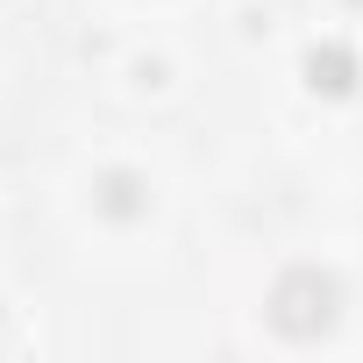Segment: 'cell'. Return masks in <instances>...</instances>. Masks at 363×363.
<instances>
[{"label":"cell","instance_id":"obj_1","mask_svg":"<svg viewBox=\"0 0 363 363\" xmlns=\"http://www.w3.org/2000/svg\"><path fill=\"white\" fill-rule=\"evenodd\" d=\"M335 313H342V285H335L320 264H292V271H278V285H271V328H278V335L313 342V335L335 328Z\"/></svg>","mask_w":363,"mask_h":363},{"label":"cell","instance_id":"obj_2","mask_svg":"<svg viewBox=\"0 0 363 363\" xmlns=\"http://www.w3.org/2000/svg\"><path fill=\"white\" fill-rule=\"evenodd\" d=\"M306 79H313V93H349V86H356V57H349L342 43H320V50L306 57Z\"/></svg>","mask_w":363,"mask_h":363},{"label":"cell","instance_id":"obj_3","mask_svg":"<svg viewBox=\"0 0 363 363\" xmlns=\"http://www.w3.org/2000/svg\"><path fill=\"white\" fill-rule=\"evenodd\" d=\"M100 207H107L114 221H135V214H143V178H128V171H114L107 186H100Z\"/></svg>","mask_w":363,"mask_h":363}]
</instances>
